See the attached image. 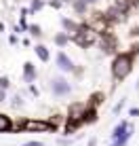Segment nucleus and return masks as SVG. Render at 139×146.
Masks as SVG:
<instances>
[{
  "instance_id": "1",
  "label": "nucleus",
  "mask_w": 139,
  "mask_h": 146,
  "mask_svg": "<svg viewBox=\"0 0 139 146\" xmlns=\"http://www.w3.org/2000/svg\"><path fill=\"white\" fill-rule=\"evenodd\" d=\"M133 70V55L131 53H120L114 57V64H112V74L116 80H122L131 74Z\"/></svg>"
},
{
  "instance_id": "2",
  "label": "nucleus",
  "mask_w": 139,
  "mask_h": 146,
  "mask_svg": "<svg viewBox=\"0 0 139 146\" xmlns=\"http://www.w3.org/2000/svg\"><path fill=\"white\" fill-rule=\"evenodd\" d=\"M72 38H74V42L80 44V47H91V44L95 42V32H93L91 28H87V26H80L76 30V34H72Z\"/></svg>"
},
{
  "instance_id": "3",
  "label": "nucleus",
  "mask_w": 139,
  "mask_h": 146,
  "mask_svg": "<svg viewBox=\"0 0 139 146\" xmlns=\"http://www.w3.org/2000/svg\"><path fill=\"white\" fill-rule=\"evenodd\" d=\"M26 131L30 133H34V131H38V133H44V131H51V129H55V125L53 123H49V121H36V119H28L26 123L21 125Z\"/></svg>"
},
{
  "instance_id": "4",
  "label": "nucleus",
  "mask_w": 139,
  "mask_h": 146,
  "mask_svg": "<svg viewBox=\"0 0 139 146\" xmlns=\"http://www.w3.org/2000/svg\"><path fill=\"white\" fill-rule=\"evenodd\" d=\"M51 91H53V95L61 98V95H68L70 91H72V87H70V83H68L66 78L57 76V78H53V80H51Z\"/></svg>"
},
{
  "instance_id": "5",
  "label": "nucleus",
  "mask_w": 139,
  "mask_h": 146,
  "mask_svg": "<svg viewBox=\"0 0 139 146\" xmlns=\"http://www.w3.org/2000/svg\"><path fill=\"white\" fill-rule=\"evenodd\" d=\"M55 62H57L59 70H63V72H72V70H74V64H72V59H70L66 53H57Z\"/></svg>"
},
{
  "instance_id": "6",
  "label": "nucleus",
  "mask_w": 139,
  "mask_h": 146,
  "mask_svg": "<svg viewBox=\"0 0 139 146\" xmlns=\"http://www.w3.org/2000/svg\"><path fill=\"white\" fill-rule=\"evenodd\" d=\"M23 80L26 83H32V80H36V68H34V64H26L23 66Z\"/></svg>"
},
{
  "instance_id": "7",
  "label": "nucleus",
  "mask_w": 139,
  "mask_h": 146,
  "mask_svg": "<svg viewBox=\"0 0 139 146\" xmlns=\"http://www.w3.org/2000/svg\"><path fill=\"white\" fill-rule=\"evenodd\" d=\"M13 129V121L11 117H7V114L0 112V133H9Z\"/></svg>"
},
{
  "instance_id": "8",
  "label": "nucleus",
  "mask_w": 139,
  "mask_h": 146,
  "mask_svg": "<svg viewBox=\"0 0 139 146\" xmlns=\"http://www.w3.org/2000/svg\"><path fill=\"white\" fill-rule=\"evenodd\" d=\"M61 26H63V28L68 30V36H70V32H72V34H76V30L80 28V26H78V23L70 21V19H61Z\"/></svg>"
},
{
  "instance_id": "9",
  "label": "nucleus",
  "mask_w": 139,
  "mask_h": 146,
  "mask_svg": "<svg viewBox=\"0 0 139 146\" xmlns=\"http://www.w3.org/2000/svg\"><path fill=\"white\" fill-rule=\"evenodd\" d=\"M34 51H36V55L42 59V62H49V51H47V47H44V44H36V49H34Z\"/></svg>"
},
{
  "instance_id": "10",
  "label": "nucleus",
  "mask_w": 139,
  "mask_h": 146,
  "mask_svg": "<svg viewBox=\"0 0 139 146\" xmlns=\"http://www.w3.org/2000/svg\"><path fill=\"white\" fill-rule=\"evenodd\" d=\"M101 49H103L106 53H110L112 49H114V40H112L110 36H103V38H101Z\"/></svg>"
},
{
  "instance_id": "11",
  "label": "nucleus",
  "mask_w": 139,
  "mask_h": 146,
  "mask_svg": "<svg viewBox=\"0 0 139 146\" xmlns=\"http://www.w3.org/2000/svg\"><path fill=\"white\" fill-rule=\"evenodd\" d=\"M68 40H70V36H68V34H57V36H55V42L59 44V47L68 44Z\"/></svg>"
},
{
  "instance_id": "12",
  "label": "nucleus",
  "mask_w": 139,
  "mask_h": 146,
  "mask_svg": "<svg viewBox=\"0 0 139 146\" xmlns=\"http://www.w3.org/2000/svg\"><path fill=\"white\" fill-rule=\"evenodd\" d=\"M74 9H76L78 13H84L87 11V2H84V0H76V2H74Z\"/></svg>"
},
{
  "instance_id": "13",
  "label": "nucleus",
  "mask_w": 139,
  "mask_h": 146,
  "mask_svg": "<svg viewBox=\"0 0 139 146\" xmlns=\"http://www.w3.org/2000/svg\"><path fill=\"white\" fill-rule=\"evenodd\" d=\"M9 85H11V83H9V78H7V76H0V89H4V91H7Z\"/></svg>"
},
{
  "instance_id": "14",
  "label": "nucleus",
  "mask_w": 139,
  "mask_h": 146,
  "mask_svg": "<svg viewBox=\"0 0 139 146\" xmlns=\"http://www.w3.org/2000/svg\"><path fill=\"white\" fill-rule=\"evenodd\" d=\"M13 106H21V98H19V95L13 98Z\"/></svg>"
},
{
  "instance_id": "15",
  "label": "nucleus",
  "mask_w": 139,
  "mask_h": 146,
  "mask_svg": "<svg viewBox=\"0 0 139 146\" xmlns=\"http://www.w3.org/2000/svg\"><path fill=\"white\" fill-rule=\"evenodd\" d=\"M122 106H125V100H120V104H116V106H114V112H120Z\"/></svg>"
},
{
  "instance_id": "16",
  "label": "nucleus",
  "mask_w": 139,
  "mask_h": 146,
  "mask_svg": "<svg viewBox=\"0 0 139 146\" xmlns=\"http://www.w3.org/2000/svg\"><path fill=\"white\" fill-rule=\"evenodd\" d=\"M30 30H32V34H34V36H38V34H40V28H38V26H32Z\"/></svg>"
},
{
  "instance_id": "17",
  "label": "nucleus",
  "mask_w": 139,
  "mask_h": 146,
  "mask_svg": "<svg viewBox=\"0 0 139 146\" xmlns=\"http://www.w3.org/2000/svg\"><path fill=\"white\" fill-rule=\"evenodd\" d=\"M4 100H7V91H4V89H0V102H4Z\"/></svg>"
},
{
  "instance_id": "18",
  "label": "nucleus",
  "mask_w": 139,
  "mask_h": 146,
  "mask_svg": "<svg viewBox=\"0 0 139 146\" xmlns=\"http://www.w3.org/2000/svg\"><path fill=\"white\" fill-rule=\"evenodd\" d=\"M23 146H42V142H28V144H23Z\"/></svg>"
},
{
  "instance_id": "19",
  "label": "nucleus",
  "mask_w": 139,
  "mask_h": 146,
  "mask_svg": "<svg viewBox=\"0 0 139 146\" xmlns=\"http://www.w3.org/2000/svg\"><path fill=\"white\" fill-rule=\"evenodd\" d=\"M84 2H87V4H91V2H97V0H84Z\"/></svg>"
},
{
  "instance_id": "20",
  "label": "nucleus",
  "mask_w": 139,
  "mask_h": 146,
  "mask_svg": "<svg viewBox=\"0 0 139 146\" xmlns=\"http://www.w3.org/2000/svg\"><path fill=\"white\" fill-rule=\"evenodd\" d=\"M137 89H139V80H137Z\"/></svg>"
}]
</instances>
